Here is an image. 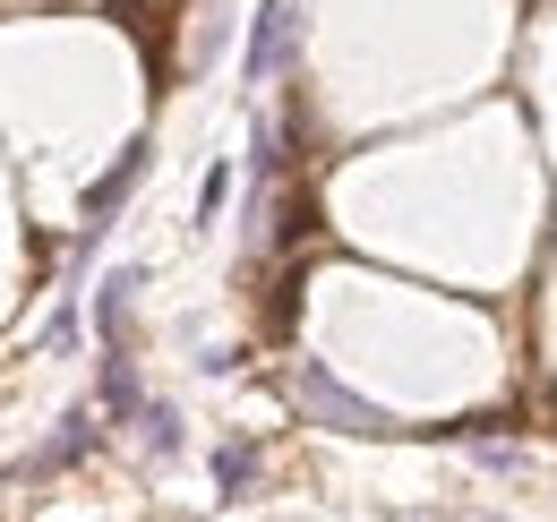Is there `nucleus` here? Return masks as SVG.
I'll return each instance as SVG.
<instances>
[{
    "label": "nucleus",
    "instance_id": "1",
    "mask_svg": "<svg viewBox=\"0 0 557 522\" xmlns=\"http://www.w3.org/2000/svg\"><path fill=\"white\" fill-rule=\"evenodd\" d=\"M283 52H292V0H267V9H258V26H249L240 77H249V86H267V77L283 69Z\"/></svg>",
    "mask_w": 557,
    "mask_h": 522
},
{
    "label": "nucleus",
    "instance_id": "2",
    "mask_svg": "<svg viewBox=\"0 0 557 522\" xmlns=\"http://www.w3.org/2000/svg\"><path fill=\"white\" fill-rule=\"evenodd\" d=\"M300 394H309V411H326V420H344L351 437H369V428H377V411H369V402H351V394L335 386V377H318V369L300 377Z\"/></svg>",
    "mask_w": 557,
    "mask_h": 522
},
{
    "label": "nucleus",
    "instance_id": "3",
    "mask_svg": "<svg viewBox=\"0 0 557 522\" xmlns=\"http://www.w3.org/2000/svg\"><path fill=\"white\" fill-rule=\"evenodd\" d=\"M138 172H146V146H129V154H121V163L103 172V189L86 197V214H95V232H103V214H112V206L129 197V181H138Z\"/></svg>",
    "mask_w": 557,
    "mask_h": 522
},
{
    "label": "nucleus",
    "instance_id": "4",
    "mask_svg": "<svg viewBox=\"0 0 557 522\" xmlns=\"http://www.w3.org/2000/svg\"><path fill=\"white\" fill-rule=\"evenodd\" d=\"M214 471H223V488H249L258 455H249V446H223V455H214Z\"/></svg>",
    "mask_w": 557,
    "mask_h": 522
}]
</instances>
